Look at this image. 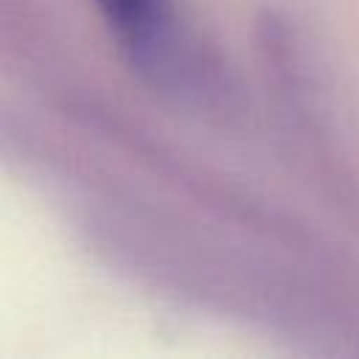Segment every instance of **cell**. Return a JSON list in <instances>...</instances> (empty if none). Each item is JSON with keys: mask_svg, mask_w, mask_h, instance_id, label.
<instances>
[{"mask_svg": "<svg viewBox=\"0 0 359 359\" xmlns=\"http://www.w3.org/2000/svg\"><path fill=\"white\" fill-rule=\"evenodd\" d=\"M132 59L149 70L165 56L174 36L171 0H95Z\"/></svg>", "mask_w": 359, "mask_h": 359, "instance_id": "6da1fadb", "label": "cell"}]
</instances>
